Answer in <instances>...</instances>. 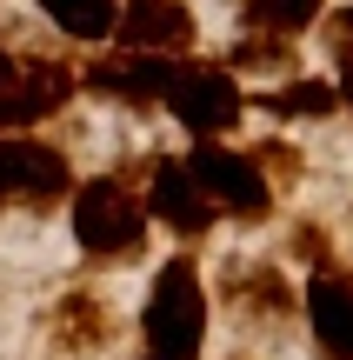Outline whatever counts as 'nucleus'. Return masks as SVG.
<instances>
[{"instance_id":"obj_1","label":"nucleus","mask_w":353,"mask_h":360,"mask_svg":"<svg viewBox=\"0 0 353 360\" xmlns=\"http://www.w3.org/2000/svg\"><path fill=\"white\" fill-rule=\"evenodd\" d=\"M140 340H147V360H200V340H207V287H200L194 254L160 260L154 287H147V307H140Z\"/></svg>"},{"instance_id":"obj_2","label":"nucleus","mask_w":353,"mask_h":360,"mask_svg":"<svg viewBox=\"0 0 353 360\" xmlns=\"http://www.w3.org/2000/svg\"><path fill=\"white\" fill-rule=\"evenodd\" d=\"M74 240L87 260H107V267H127V260L147 254V207L127 180L100 174L74 187Z\"/></svg>"},{"instance_id":"obj_3","label":"nucleus","mask_w":353,"mask_h":360,"mask_svg":"<svg viewBox=\"0 0 353 360\" xmlns=\"http://www.w3.org/2000/svg\"><path fill=\"white\" fill-rule=\"evenodd\" d=\"M187 174H194V187L207 193L213 214H234V220H267V214H274V187H267V174L253 167L247 154L220 147V141H194Z\"/></svg>"},{"instance_id":"obj_4","label":"nucleus","mask_w":353,"mask_h":360,"mask_svg":"<svg viewBox=\"0 0 353 360\" xmlns=\"http://www.w3.org/2000/svg\"><path fill=\"white\" fill-rule=\"evenodd\" d=\"M167 114L180 120L194 141H227L247 114V94L227 67H180L167 87Z\"/></svg>"},{"instance_id":"obj_5","label":"nucleus","mask_w":353,"mask_h":360,"mask_svg":"<svg viewBox=\"0 0 353 360\" xmlns=\"http://www.w3.org/2000/svg\"><path fill=\"white\" fill-rule=\"evenodd\" d=\"M67 193H74V167H67L60 147L27 141V134H7L0 141V207L40 214V207L67 200Z\"/></svg>"},{"instance_id":"obj_6","label":"nucleus","mask_w":353,"mask_h":360,"mask_svg":"<svg viewBox=\"0 0 353 360\" xmlns=\"http://www.w3.org/2000/svg\"><path fill=\"white\" fill-rule=\"evenodd\" d=\"M220 307L234 314L247 334H267V327H287L293 314H300V300H293L287 274L267 267V260H234V267L220 274Z\"/></svg>"},{"instance_id":"obj_7","label":"nucleus","mask_w":353,"mask_h":360,"mask_svg":"<svg viewBox=\"0 0 353 360\" xmlns=\"http://www.w3.org/2000/svg\"><path fill=\"white\" fill-rule=\"evenodd\" d=\"M173 74H180V60H167V53H100L93 67H80V87L120 107H160Z\"/></svg>"},{"instance_id":"obj_8","label":"nucleus","mask_w":353,"mask_h":360,"mask_svg":"<svg viewBox=\"0 0 353 360\" xmlns=\"http://www.w3.org/2000/svg\"><path fill=\"white\" fill-rule=\"evenodd\" d=\"M114 34H120L127 53H167V60H180L194 47V13L180 0H120Z\"/></svg>"},{"instance_id":"obj_9","label":"nucleus","mask_w":353,"mask_h":360,"mask_svg":"<svg viewBox=\"0 0 353 360\" xmlns=\"http://www.w3.org/2000/svg\"><path fill=\"white\" fill-rule=\"evenodd\" d=\"M147 207H154L160 220H167L180 240H200V233H213V207L207 193L194 187V174H187V160H154V174H147Z\"/></svg>"},{"instance_id":"obj_10","label":"nucleus","mask_w":353,"mask_h":360,"mask_svg":"<svg viewBox=\"0 0 353 360\" xmlns=\"http://www.w3.org/2000/svg\"><path fill=\"white\" fill-rule=\"evenodd\" d=\"M307 321L327 360H353V274L340 267H314L307 281Z\"/></svg>"},{"instance_id":"obj_11","label":"nucleus","mask_w":353,"mask_h":360,"mask_svg":"<svg viewBox=\"0 0 353 360\" xmlns=\"http://www.w3.org/2000/svg\"><path fill=\"white\" fill-rule=\"evenodd\" d=\"M47 334L60 340L67 354H100L114 347V300L93 294V287H67L47 314Z\"/></svg>"},{"instance_id":"obj_12","label":"nucleus","mask_w":353,"mask_h":360,"mask_svg":"<svg viewBox=\"0 0 353 360\" xmlns=\"http://www.w3.org/2000/svg\"><path fill=\"white\" fill-rule=\"evenodd\" d=\"M74 94H80V74H67V67H20V80H13V101H20V127H27V120L60 114Z\"/></svg>"},{"instance_id":"obj_13","label":"nucleus","mask_w":353,"mask_h":360,"mask_svg":"<svg viewBox=\"0 0 353 360\" xmlns=\"http://www.w3.org/2000/svg\"><path fill=\"white\" fill-rule=\"evenodd\" d=\"M40 13L67 40H114L120 27V0H40Z\"/></svg>"},{"instance_id":"obj_14","label":"nucleus","mask_w":353,"mask_h":360,"mask_svg":"<svg viewBox=\"0 0 353 360\" xmlns=\"http://www.w3.org/2000/svg\"><path fill=\"white\" fill-rule=\"evenodd\" d=\"M260 107L274 120H327L340 107V87H327V80H287V87L260 94Z\"/></svg>"},{"instance_id":"obj_15","label":"nucleus","mask_w":353,"mask_h":360,"mask_svg":"<svg viewBox=\"0 0 353 360\" xmlns=\"http://www.w3.org/2000/svg\"><path fill=\"white\" fill-rule=\"evenodd\" d=\"M227 60H234L240 74H293V60H300V53H293L287 34H260V27H247V34L234 40V53H227Z\"/></svg>"},{"instance_id":"obj_16","label":"nucleus","mask_w":353,"mask_h":360,"mask_svg":"<svg viewBox=\"0 0 353 360\" xmlns=\"http://www.w3.org/2000/svg\"><path fill=\"white\" fill-rule=\"evenodd\" d=\"M320 7L327 0H247V27H260V34H307V27L320 20Z\"/></svg>"},{"instance_id":"obj_17","label":"nucleus","mask_w":353,"mask_h":360,"mask_svg":"<svg viewBox=\"0 0 353 360\" xmlns=\"http://www.w3.org/2000/svg\"><path fill=\"white\" fill-rule=\"evenodd\" d=\"M247 160H253V167L267 174V187H287V180H300V154H293L287 141H260V147H253Z\"/></svg>"},{"instance_id":"obj_18","label":"nucleus","mask_w":353,"mask_h":360,"mask_svg":"<svg viewBox=\"0 0 353 360\" xmlns=\"http://www.w3.org/2000/svg\"><path fill=\"white\" fill-rule=\"evenodd\" d=\"M320 40H327V53L333 60H353V7H340L327 27H320Z\"/></svg>"},{"instance_id":"obj_19","label":"nucleus","mask_w":353,"mask_h":360,"mask_svg":"<svg viewBox=\"0 0 353 360\" xmlns=\"http://www.w3.org/2000/svg\"><path fill=\"white\" fill-rule=\"evenodd\" d=\"M300 254L314 260V267H327V254H333V240H327V227H314V220H307V227H300Z\"/></svg>"},{"instance_id":"obj_20","label":"nucleus","mask_w":353,"mask_h":360,"mask_svg":"<svg viewBox=\"0 0 353 360\" xmlns=\"http://www.w3.org/2000/svg\"><path fill=\"white\" fill-rule=\"evenodd\" d=\"M13 80H20V60H13V47H0V94H13Z\"/></svg>"},{"instance_id":"obj_21","label":"nucleus","mask_w":353,"mask_h":360,"mask_svg":"<svg viewBox=\"0 0 353 360\" xmlns=\"http://www.w3.org/2000/svg\"><path fill=\"white\" fill-rule=\"evenodd\" d=\"M0 127H20V101L13 94H0Z\"/></svg>"},{"instance_id":"obj_22","label":"nucleus","mask_w":353,"mask_h":360,"mask_svg":"<svg viewBox=\"0 0 353 360\" xmlns=\"http://www.w3.org/2000/svg\"><path fill=\"white\" fill-rule=\"evenodd\" d=\"M340 101L353 107V60H340Z\"/></svg>"}]
</instances>
